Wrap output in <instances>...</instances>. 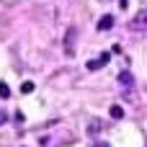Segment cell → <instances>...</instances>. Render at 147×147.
<instances>
[{
	"mask_svg": "<svg viewBox=\"0 0 147 147\" xmlns=\"http://www.w3.org/2000/svg\"><path fill=\"white\" fill-rule=\"evenodd\" d=\"M75 36H78V28H75V26H70V28H67V34H65V54H67V57H72V54H75Z\"/></svg>",
	"mask_w": 147,
	"mask_h": 147,
	"instance_id": "6da1fadb",
	"label": "cell"
},
{
	"mask_svg": "<svg viewBox=\"0 0 147 147\" xmlns=\"http://www.w3.org/2000/svg\"><path fill=\"white\" fill-rule=\"evenodd\" d=\"M132 28H134V31H147V8H142V10L132 18Z\"/></svg>",
	"mask_w": 147,
	"mask_h": 147,
	"instance_id": "7a4b0ae2",
	"label": "cell"
},
{
	"mask_svg": "<svg viewBox=\"0 0 147 147\" xmlns=\"http://www.w3.org/2000/svg\"><path fill=\"white\" fill-rule=\"evenodd\" d=\"M109 59H111V52H103L101 57H96V59H90V62H88L85 67H88L90 72H96V70H101V67H103V65H106Z\"/></svg>",
	"mask_w": 147,
	"mask_h": 147,
	"instance_id": "3957f363",
	"label": "cell"
},
{
	"mask_svg": "<svg viewBox=\"0 0 147 147\" xmlns=\"http://www.w3.org/2000/svg\"><path fill=\"white\" fill-rule=\"evenodd\" d=\"M114 28V16H101L98 18V31H111Z\"/></svg>",
	"mask_w": 147,
	"mask_h": 147,
	"instance_id": "277c9868",
	"label": "cell"
},
{
	"mask_svg": "<svg viewBox=\"0 0 147 147\" xmlns=\"http://www.w3.org/2000/svg\"><path fill=\"white\" fill-rule=\"evenodd\" d=\"M109 116H111V119H124V109H121L119 103H114V106L109 109Z\"/></svg>",
	"mask_w": 147,
	"mask_h": 147,
	"instance_id": "5b68a950",
	"label": "cell"
},
{
	"mask_svg": "<svg viewBox=\"0 0 147 147\" xmlns=\"http://www.w3.org/2000/svg\"><path fill=\"white\" fill-rule=\"evenodd\" d=\"M21 93H26V96H28V93H34V83H31V80H26V83L21 85Z\"/></svg>",
	"mask_w": 147,
	"mask_h": 147,
	"instance_id": "8992f818",
	"label": "cell"
},
{
	"mask_svg": "<svg viewBox=\"0 0 147 147\" xmlns=\"http://www.w3.org/2000/svg\"><path fill=\"white\" fill-rule=\"evenodd\" d=\"M119 83H124V85H132V75H129V72H121V75H119Z\"/></svg>",
	"mask_w": 147,
	"mask_h": 147,
	"instance_id": "52a82bcc",
	"label": "cell"
},
{
	"mask_svg": "<svg viewBox=\"0 0 147 147\" xmlns=\"http://www.w3.org/2000/svg\"><path fill=\"white\" fill-rule=\"evenodd\" d=\"M0 98H10V88L5 83H0Z\"/></svg>",
	"mask_w": 147,
	"mask_h": 147,
	"instance_id": "ba28073f",
	"label": "cell"
},
{
	"mask_svg": "<svg viewBox=\"0 0 147 147\" xmlns=\"http://www.w3.org/2000/svg\"><path fill=\"white\" fill-rule=\"evenodd\" d=\"M5 119H8V114H5V111L0 109V124H5Z\"/></svg>",
	"mask_w": 147,
	"mask_h": 147,
	"instance_id": "9c48e42d",
	"label": "cell"
},
{
	"mask_svg": "<svg viewBox=\"0 0 147 147\" xmlns=\"http://www.w3.org/2000/svg\"><path fill=\"white\" fill-rule=\"evenodd\" d=\"M96 147H109V145H106V142H101V145H96Z\"/></svg>",
	"mask_w": 147,
	"mask_h": 147,
	"instance_id": "30bf717a",
	"label": "cell"
}]
</instances>
